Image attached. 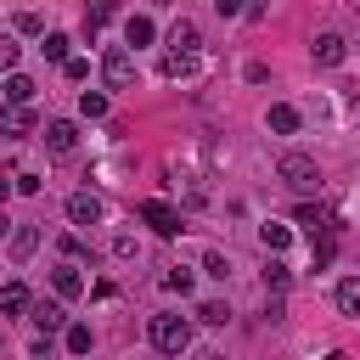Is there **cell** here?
<instances>
[{
    "instance_id": "6da1fadb",
    "label": "cell",
    "mask_w": 360,
    "mask_h": 360,
    "mask_svg": "<svg viewBox=\"0 0 360 360\" xmlns=\"http://www.w3.org/2000/svg\"><path fill=\"white\" fill-rule=\"evenodd\" d=\"M146 338H152L158 354H174V360H180V354L191 349V321H186V315H152V321H146Z\"/></svg>"
},
{
    "instance_id": "7a4b0ae2",
    "label": "cell",
    "mask_w": 360,
    "mask_h": 360,
    "mask_svg": "<svg viewBox=\"0 0 360 360\" xmlns=\"http://www.w3.org/2000/svg\"><path fill=\"white\" fill-rule=\"evenodd\" d=\"M276 174H281V186L298 191V197L321 191V169H315V158H304V152H281V158H276Z\"/></svg>"
},
{
    "instance_id": "3957f363",
    "label": "cell",
    "mask_w": 360,
    "mask_h": 360,
    "mask_svg": "<svg viewBox=\"0 0 360 360\" xmlns=\"http://www.w3.org/2000/svg\"><path fill=\"white\" fill-rule=\"evenodd\" d=\"M101 84H107V90H129V84H135V56H129L124 45H107V56H101Z\"/></svg>"
},
{
    "instance_id": "277c9868",
    "label": "cell",
    "mask_w": 360,
    "mask_h": 360,
    "mask_svg": "<svg viewBox=\"0 0 360 360\" xmlns=\"http://www.w3.org/2000/svg\"><path fill=\"white\" fill-rule=\"evenodd\" d=\"M141 219H146L158 236H180V214H174L163 197H146V202H141Z\"/></svg>"
},
{
    "instance_id": "5b68a950",
    "label": "cell",
    "mask_w": 360,
    "mask_h": 360,
    "mask_svg": "<svg viewBox=\"0 0 360 360\" xmlns=\"http://www.w3.org/2000/svg\"><path fill=\"white\" fill-rule=\"evenodd\" d=\"M68 219H73V225H101L107 208H101L96 191H73V197H68Z\"/></svg>"
},
{
    "instance_id": "8992f818",
    "label": "cell",
    "mask_w": 360,
    "mask_h": 360,
    "mask_svg": "<svg viewBox=\"0 0 360 360\" xmlns=\"http://www.w3.org/2000/svg\"><path fill=\"white\" fill-rule=\"evenodd\" d=\"M309 56H315V68H338V62L349 56V39H343V34H315Z\"/></svg>"
},
{
    "instance_id": "52a82bcc",
    "label": "cell",
    "mask_w": 360,
    "mask_h": 360,
    "mask_svg": "<svg viewBox=\"0 0 360 360\" xmlns=\"http://www.w3.org/2000/svg\"><path fill=\"white\" fill-rule=\"evenodd\" d=\"M45 146H51L56 158H68V152L79 146V124H73V118H51V124H45Z\"/></svg>"
},
{
    "instance_id": "ba28073f",
    "label": "cell",
    "mask_w": 360,
    "mask_h": 360,
    "mask_svg": "<svg viewBox=\"0 0 360 360\" xmlns=\"http://www.w3.org/2000/svg\"><path fill=\"white\" fill-rule=\"evenodd\" d=\"M34 326H39V338H51V332H68V309L62 304H34V315H28Z\"/></svg>"
},
{
    "instance_id": "9c48e42d",
    "label": "cell",
    "mask_w": 360,
    "mask_h": 360,
    "mask_svg": "<svg viewBox=\"0 0 360 360\" xmlns=\"http://www.w3.org/2000/svg\"><path fill=\"white\" fill-rule=\"evenodd\" d=\"M0 96H6V107H28V101H34V79H28V73H6Z\"/></svg>"
},
{
    "instance_id": "30bf717a",
    "label": "cell",
    "mask_w": 360,
    "mask_h": 360,
    "mask_svg": "<svg viewBox=\"0 0 360 360\" xmlns=\"http://www.w3.org/2000/svg\"><path fill=\"white\" fill-rule=\"evenodd\" d=\"M51 287H56V298H79V292H84L79 264H56V270H51Z\"/></svg>"
},
{
    "instance_id": "8fae6325",
    "label": "cell",
    "mask_w": 360,
    "mask_h": 360,
    "mask_svg": "<svg viewBox=\"0 0 360 360\" xmlns=\"http://www.w3.org/2000/svg\"><path fill=\"white\" fill-rule=\"evenodd\" d=\"M152 39H158V22H152V17H141V11H135V17H129V22H124V51H129V45H152Z\"/></svg>"
},
{
    "instance_id": "7c38bea8",
    "label": "cell",
    "mask_w": 360,
    "mask_h": 360,
    "mask_svg": "<svg viewBox=\"0 0 360 360\" xmlns=\"http://www.w3.org/2000/svg\"><path fill=\"white\" fill-rule=\"evenodd\" d=\"M169 45H174V56H191V51L202 45V39H197V22H191V17H180V22L169 28Z\"/></svg>"
},
{
    "instance_id": "4fadbf2b",
    "label": "cell",
    "mask_w": 360,
    "mask_h": 360,
    "mask_svg": "<svg viewBox=\"0 0 360 360\" xmlns=\"http://www.w3.org/2000/svg\"><path fill=\"white\" fill-rule=\"evenodd\" d=\"M264 129H276V135H292V129H298V107H287V101H276V107L264 112Z\"/></svg>"
},
{
    "instance_id": "5bb4252c",
    "label": "cell",
    "mask_w": 360,
    "mask_h": 360,
    "mask_svg": "<svg viewBox=\"0 0 360 360\" xmlns=\"http://www.w3.org/2000/svg\"><path fill=\"white\" fill-rule=\"evenodd\" d=\"M28 129H34L28 107H0V135H28Z\"/></svg>"
},
{
    "instance_id": "9a60e30c",
    "label": "cell",
    "mask_w": 360,
    "mask_h": 360,
    "mask_svg": "<svg viewBox=\"0 0 360 360\" xmlns=\"http://www.w3.org/2000/svg\"><path fill=\"white\" fill-rule=\"evenodd\" d=\"M332 304H338L343 315H360V276H343L338 292H332Z\"/></svg>"
},
{
    "instance_id": "2e32d148",
    "label": "cell",
    "mask_w": 360,
    "mask_h": 360,
    "mask_svg": "<svg viewBox=\"0 0 360 360\" xmlns=\"http://www.w3.org/2000/svg\"><path fill=\"white\" fill-rule=\"evenodd\" d=\"M34 248H39V225H17L11 231V259H28Z\"/></svg>"
},
{
    "instance_id": "e0dca14e",
    "label": "cell",
    "mask_w": 360,
    "mask_h": 360,
    "mask_svg": "<svg viewBox=\"0 0 360 360\" xmlns=\"http://www.w3.org/2000/svg\"><path fill=\"white\" fill-rule=\"evenodd\" d=\"M62 343H68V354H90V343H96V332H90L84 321H68V338H62Z\"/></svg>"
},
{
    "instance_id": "ac0fdd59",
    "label": "cell",
    "mask_w": 360,
    "mask_h": 360,
    "mask_svg": "<svg viewBox=\"0 0 360 360\" xmlns=\"http://www.w3.org/2000/svg\"><path fill=\"white\" fill-rule=\"evenodd\" d=\"M0 309H6V315H22V309H28V287H22V281H6V287H0Z\"/></svg>"
},
{
    "instance_id": "d6986e66",
    "label": "cell",
    "mask_w": 360,
    "mask_h": 360,
    "mask_svg": "<svg viewBox=\"0 0 360 360\" xmlns=\"http://www.w3.org/2000/svg\"><path fill=\"white\" fill-rule=\"evenodd\" d=\"M39 51H45L51 62H62V68H68V56H73V39H68V34H45V45H39Z\"/></svg>"
},
{
    "instance_id": "ffe728a7",
    "label": "cell",
    "mask_w": 360,
    "mask_h": 360,
    "mask_svg": "<svg viewBox=\"0 0 360 360\" xmlns=\"http://www.w3.org/2000/svg\"><path fill=\"white\" fill-rule=\"evenodd\" d=\"M287 281H292V270H287L281 259H270V264H264V287H270V292L281 298V292H287Z\"/></svg>"
},
{
    "instance_id": "44dd1931",
    "label": "cell",
    "mask_w": 360,
    "mask_h": 360,
    "mask_svg": "<svg viewBox=\"0 0 360 360\" xmlns=\"http://www.w3.org/2000/svg\"><path fill=\"white\" fill-rule=\"evenodd\" d=\"M191 73H197V62H191V56H174V51L163 56V79H191Z\"/></svg>"
},
{
    "instance_id": "7402d4cb",
    "label": "cell",
    "mask_w": 360,
    "mask_h": 360,
    "mask_svg": "<svg viewBox=\"0 0 360 360\" xmlns=\"http://www.w3.org/2000/svg\"><path fill=\"white\" fill-rule=\"evenodd\" d=\"M259 236H264V248H270V253H281V248L292 242V231H287V225H276V219H270V225H259Z\"/></svg>"
},
{
    "instance_id": "603a6c76",
    "label": "cell",
    "mask_w": 360,
    "mask_h": 360,
    "mask_svg": "<svg viewBox=\"0 0 360 360\" xmlns=\"http://www.w3.org/2000/svg\"><path fill=\"white\" fill-rule=\"evenodd\" d=\"M197 321H202V326H225V321H231V309H225L219 298H208V304H197Z\"/></svg>"
},
{
    "instance_id": "cb8c5ba5",
    "label": "cell",
    "mask_w": 360,
    "mask_h": 360,
    "mask_svg": "<svg viewBox=\"0 0 360 360\" xmlns=\"http://www.w3.org/2000/svg\"><path fill=\"white\" fill-rule=\"evenodd\" d=\"M79 112H84V118H107V96H101V90H84V96H79Z\"/></svg>"
},
{
    "instance_id": "d4e9b609",
    "label": "cell",
    "mask_w": 360,
    "mask_h": 360,
    "mask_svg": "<svg viewBox=\"0 0 360 360\" xmlns=\"http://www.w3.org/2000/svg\"><path fill=\"white\" fill-rule=\"evenodd\" d=\"M298 225H309V236H315V231H332V219H326L315 202H304V208H298Z\"/></svg>"
},
{
    "instance_id": "484cf974",
    "label": "cell",
    "mask_w": 360,
    "mask_h": 360,
    "mask_svg": "<svg viewBox=\"0 0 360 360\" xmlns=\"http://www.w3.org/2000/svg\"><path fill=\"white\" fill-rule=\"evenodd\" d=\"M332 253H338V231H321V242H315V270H326Z\"/></svg>"
},
{
    "instance_id": "4316f807",
    "label": "cell",
    "mask_w": 360,
    "mask_h": 360,
    "mask_svg": "<svg viewBox=\"0 0 360 360\" xmlns=\"http://www.w3.org/2000/svg\"><path fill=\"white\" fill-rule=\"evenodd\" d=\"M163 287H169V292H191V270H180V264H174V270L163 276Z\"/></svg>"
},
{
    "instance_id": "83f0119b",
    "label": "cell",
    "mask_w": 360,
    "mask_h": 360,
    "mask_svg": "<svg viewBox=\"0 0 360 360\" xmlns=\"http://www.w3.org/2000/svg\"><path fill=\"white\" fill-rule=\"evenodd\" d=\"M62 73H68L73 84H84V79H90V62H84V56H68V68H62Z\"/></svg>"
},
{
    "instance_id": "f1b7e54d",
    "label": "cell",
    "mask_w": 360,
    "mask_h": 360,
    "mask_svg": "<svg viewBox=\"0 0 360 360\" xmlns=\"http://www.w3.org/2000/svg\"><path fill=\"white\" fill-rule=\"evenodd\" d=\"M39 186H45V180H39V174H11V191H22V197H34V191H39Z\"/></svg>"
},
{
    "instance_id": "f546056e",
    "label": "cell",
    "mask_w": 360,
    "mask_h": 360,
    "mask_svg": "<svg viewBox=\"0 0 360 360\" xmlns=\"http://www.w3.org/2000/svg\"><path fill=\"white\" fill-rule=\"evenodd\" d=\"M11 68H17V39L0 34V73H11Z\"/></svg>"
},
{
    "instance_id": "4dcf8cb0",
    "label": "cell",
    "mask_w": 360,
    "mask_h": 360,
    "mask_svg": "<svg viewBox=\"0 0 360 360\" xmlns=\"http://www.w3.org/2000/svg\"><path fill=\"white\" fill-rule=\"evenodd\" d=\"M45 22H39V11H17V34H39Z\"/></svg>"
},
{
    "instance_id": "1f68e13d",
    "label": "cell",
    "mask_w": 360,
    "mask_h": 360,
    "mask_svg": "<svg viewBox=\"0 0 360 360\" xmlns=\"http://www.w3.org/2000/svg\"><path fill=\"white\" fill-rule=\"evenodd\" d=\"M202 270H208V276H219V281L231 276V264H225V253H208V259H202Z\"/></svg>"
},
{
    "instance_id": "d6a6232c",
    "label": "cell",
    "mask_w": 360,
    "mask_h": 360,
    "mask_svg": "<svg viewBox=\"0 0 360 360\" xmlns=\"http://www.w3.org/2000/svg\"><path fill=\"white\" fill-rule=\"evenodd\" d=\"M62 253H68V259H84V242H79V236L68 231V236H62Z\"/></svg>"
},
{
    "instance_id": "836d02e7",
    "label": "cell",
    "mask_w": 360,
    "mask_h": 360,
    "mask_svg": "<svg viewBox=\"0 0 360 360\" xmlns=\"http://www.w3.org/2000/svg\"><path fill=\"white\" fill-rule=\"evenodd\" d=\"M6 197H11V180L0 174V214H6Z\"/></svg>"
},
{
    "instance_id": "e575fe53",
    "label": "cell",
    "mask_w": 360,
    "mask_h": 360,
    "mask_svg": "<svg viewBox=\"0 0 360 360\" xmlns=\"http://www.w3.org/2000/svg\"><path fill=\"white\" fill-rule=\"evenodd\" d=\"M321 360H349V354H338V349H332V354H321Z\"/></svg>"
},
{
    "instance_id": "d590c367",
    "label": "cell",
    "mask_w": 360,
    "mask_h": 360,
    "mask_svg": "<svg viewBox=\"0 0 360 360\" xmlns=\"http://www.w3.org/2000/svg\"><path fill=\"white\" fill-rule=\"evenodd\" d=\"M0 236H6V214H0Z\"/></svg>"
}]
</instances>
